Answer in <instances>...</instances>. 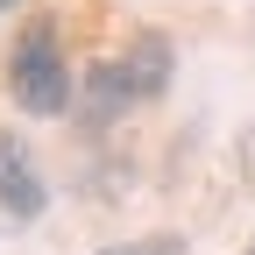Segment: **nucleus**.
Returning <instances> with one entry per match:
<instances>
[{"mask_svg":"<svg viewBox=\"0 0 255 255\" xmlns=\"http://www.w3.org/2000/svg\"><path fill=\"white\" fill-rule=\"evenodd\" d=\"M7 92L21 114H64L78 100V71L64 64V43H57V21H28L14 36V57H7Z\"/></svg>","mask_w":255,"mask_h":255,"instance_id":"1","label":"nucleus"},{"mask_svg":"<svg viewBox=\"0 0 255 255\" xmlns=\"http://www.w3.org/2000/svg\"><path fill=\"white\" fill-rule=\"evenodd\" d=\"M43 206H50V184L36 170V156H28V142L0 128V213L7 220H43Z\"/></svg>","mask_w":255,"mask_h":255,"instance_id":"2","label":"nucleus"},{"mask_svg":"<svg viewBox=\"0 0 255 255\" xmlns=\"http://www.w3.org/2000/svg\"><path fill=\"white\" fill-rule=\"evenodd\" d=\"M114 64H121V78H128V92H135V100H163L177 50H170L163 28H135V36H128V50H121Z\"/></svg>","mask_w":255,"mask_h":255,"instance_id":"3","label":"nucleus"},{"mask_svg":"<svg viewBox=\"0 0 255 255\" xmlns=\"http://www.w3.org/2000/svg\"><path fill=\"white\" fill-rule=\"evenodd\" d=\"M121 107H135V92H128V78H121V64H92V71H85V121L107 128Z\"/></svg>","mask_w":255,"mask_h":255,"instance_id":"4","label":"nucleus"},{"mask_svg":"<svg viewBox=\"0 0 255 255\" xmlns=\"http://www.w3.org/2000/svg\"><path fill=\"white\" fill-rule=\"evenodd\" d=\"M100 255H184V241H177V234H142V241H114V248H100Z\"/></svg>","mask_w":255,"mask_h":255,"instance_id":"5","label":"nucleus"},{"mask_svg":"<svg viewBox=\"0 0 255 255\" xmlns=\"http://www.w3.org/2000/svg\"><path fill=\"white\" fill-rule=\"evenodd\" d=\"M7 7H21V0H0V14H7Z\"/></svg>","mask_w":255,"mask_h":255,"instance_id":"6","label":"nucleus"},{"mask_svg":"<svg viewBox=\"0 0 255 255\" xmlns=\"http://www.w3.org/2000/svg\"><path fill=\"white\" fill-rule=\"evenodd\" d=\"M248 255H255V248H248Z\"/></svg>","mask_w":255,"mask_h":255,"instance_id":"7","label":"nucleus"}]
</instances>
